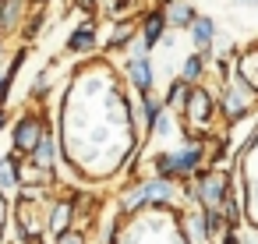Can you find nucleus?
Returning <instances> with one entry per match:
<instances>
[{
	"mask_svg": "<svg viewBox=\"0 0 258 244\" xmlns=\"http://www.w3.org/2000/svg\"><path fill=\"white\" fill-rule=\"evenodd\" d=\"M39 142H43V120L32 113V117H25V120L15 128V145H18L22 152H36Z\"/></svg>",
	"mask_w": 258,
	"mask_h": 244,
	"instance_id": "f257e3e1",
	"label": "nucleus"
},
{
	"mask_svg": "<svg viewBox=\"0 0 258 244\" xmlns=\"http://www.w3.org/2000/svg\"><path fill=\"white\" fill-rule=\"evenodd\" d=\"M209 110H212L209 96H205L202 89H191V92H187V117H191V120H209Z\"/></svg>",
	"mask_w": 258,
	"mask_h": 244,
	"instance_id": "f03ea898",
	"label": "nucleus"
},
{
	"mask_svg": "<svg viewBox=\"0 0 258 244\" xmlns=\"http://www.w3.org/2000/svg\"><path fill=\"white\" fill-rule=\"evenodd\" d=\"M71 216H75V205L71 202H60V209H53V219L50 223H53V233L57 237H64L71 230Z\"/></svg>",
	"mask_w": 258,
	"mask_h": 244,
	"instance_id": "7ed1b4c3",
	"label": "nucleus"
},
{
	"mask_svg": "<svg viewBox=\"0 0 258 244\" xmlns=\"http://www.w3.org/2000/svg\"><path fill=\"white\" fill-rule=\"evenodd\" d=\"M159 32H163V18H159V15H149V18H145V39L156 43Z\"/></svg>",
	"mask_w": 258,
	"mask_h": 244,
	"instance_id": "20e7f679",
	"label": "nucleus"
},
{
	"mask_svg": "<svg viewBox=\"0 0 258 244\" xmlns=\"http://www.w3.org/2000/svg\"><path fill=\"white\" fill-rule=\"evenodd\" d=\"M89 46H92V29L85 25V29H78L71 36V50H89Z\"/></svg>",
	"mask_w": 258,
	"mask_h": 244,
	"instance_id": "39448f33",
	"label": "nucleus"
},
{
	"mask_svg": "<svg viewBox=\"0 0 258 244\" xmlns=\"http://www.w3.org/2000/svg\"><path fill=\"white\" fill-rule=\"evenodd\" d=\"M22 180H32V184H46V180H50V173H43V166H25Z\"/></svg>",
	"mask_w": 258,
	"mask_h": 244,
	"instance_id": "423d86ee",
	"label": "nucleus"
},
{
	"mask_svg": "<svg viewBox=\"0 0 258 244\" xmlns=\"http://www.w3.org/2000/svg\"><path fill=\"white\" fill-rule=\"evenodd\" d=\"M198 71H202V60H198V57H195V60H191V64H187V78H195V75H198Z\"/></svg>",
	"mask_w": 258,
	"mask_h": 244,
	"instance_id": "0eeeda50",
	"label": "nucleus"
},
{
	"mask_svg": "<svg viewBox=\"0 0 258 244\" xmlns=\"http://www.w3.org/2000/svg\"><path fill=\"white\" fill-rule=\"evenodd\" d=\"M60 244H78V237H75V233H64V237H60Z\"/></svg>",
	"mask_w": 258,
	"mask_h": 244,
	"instance_id": "6e6552de",
	"label": "nucleus"
},
{
	"mask_svg": "<svg viewBox=\"0 0 258 244\" xmlns=\"http://www.w3.org/2000/svg\"><path fill=\"white\" fill-rule=\"evenodd\" d=\"M78 8H85V11H92V8H96V0H78Z\"/></svg>",
	"mask_w": 258,
	"mask_h": 244,
	"instance_id": "1a4fd4ad",
	"label": "nucleus"
},
{
	"mask_svg": "<svg viewBox=\"0 0 258 244\" xmlns=\"http://www.w3.org/2000/svg\"><path fill=\"white\" fill-rule=\"evenodd\" d=\"M29 244H43V240H39V237H29Z\"/></svg>",
	"mask_w": 258,
	"mask_h": 244,
	"instance_id": "9d476101",
	"label": "nucleus"
},
{
	"mask_svg": "<svg viewBox=\"0 0 258 244\" xmlns=\"http://www.w3.org/2000/svg\"><path fill=\"white\" fill-rule=\"evenodd\" d=\"M0 124H4V113H0Z\"/></svg>",
	"mask_w": 258,
	"mask_h": 244,
	"instance_id": "9b49d317",
	"label": "nucleus"
},
{
	"mask_svg": "<svg viewBox=\"0 0 258 244\" xmlns=\"http://www.w3.org/2000/svg\"><path fill=\"white\" fill-rule=\"evenodd\" d=\"M36 4H43V0H36Z\"/></svg>",
	"mask_w": 258,
	"mask_h": 244,
	"instance_id": "f8f14e48",
	"label": "nucleus"
}]
</instances>
